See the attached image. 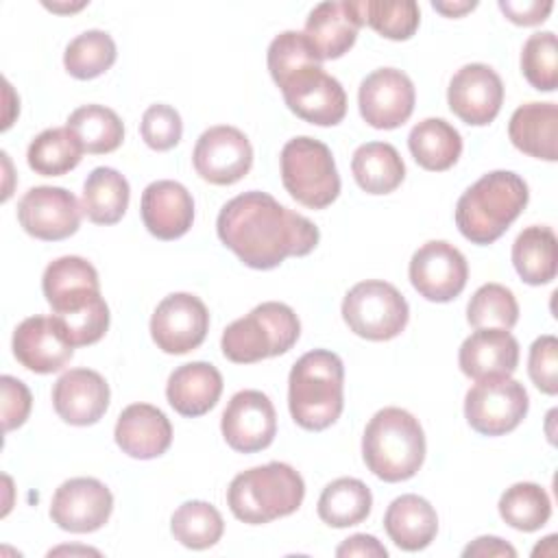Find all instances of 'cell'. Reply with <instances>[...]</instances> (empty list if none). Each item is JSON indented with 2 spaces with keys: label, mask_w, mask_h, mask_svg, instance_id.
Wrapping results in <instances>:
<instances>
[{
  "label": "cell",
  "mask_w": 558,
  "mask_h": 558,
  "mask_svg": "<svg viewBox=\"0 0 558 558\" xmlns=\"http://www.w3.org/2000/svg\"><path fill=\"white\" fill-rule=\"evenodd\" d=\"M216 231L220 242L255 270H270L286 257H303L320 240L318 227L310 218L257 190L227 201L218 214Z\"/></svg>",
  "instance_id": "6da1fadb"
},
{
  "label": "cell",
  "mask_w": 558,
  "mask_h": 558,
  "mask_svg": "<svg viewBox=\"0 0 558 558\" xmlns=\"http://www.w3.org/2000/svg\"><path fill=\"white\" fill-rule=\"evenodd\" d=\"M530 198L527 183L510 170H493L462 192L456 225L473 244H493L519 218Z\"/></svg>",
  "instance_id": "7a4b0ae2"
},
{
  "label": "cell",
  "mask_w": 558,
  "mask_h": 558,
  "mask_svg": "<svg viewBox=\"0 0 558 558\" xmlns=\"http://www.w3.org/2000/svg\"><path fill=\"white\" fill-rule=\"evenodd\" d=\"M344 366L327 349L301 355L288 377V408L296 425L310 432L327 429L338 421L344 405Z\"/></svg>",
  "instance_id": "3957f363"
},
{
  "label": "cell",
  "mask_w": 558,
  "mask_h": 558,
  "mask_svg": "<svg viewBox=\"0 0 558 558\" xmlns=\"http://www.w3.org/2000/svg\"><path fill=\"white\" fill-rule=\"evenodd\" d=\"M362 458L368 471L384 482L414 477L425 460V434L418 418L395 405L375 412L362 436Z\"/></svg>",
  "instance_id": "277c9868"
},
{
  "label": "cell",
  "mask_w": 558,
  "mask_h": 558,
  "mask_svg": "<svg viewBox=\"0 0 558 558\" xmlns=\"http://www.w3.org/2000/svg\"><path fill=\"white\" fill-rule=\"evenodd\" d=\"M305 482L286 462H268L238 473L227 488V504L235 519L262 525L288 517L303 504Z\"/></svg>",
  "instance_id": "5b68a950"
},
{
  "label": "cell",
  "mask_w": 558,
  "mask_h": 558,
  "mask_svg": "<svg viewBox=\"0 0 558 558\" xmlns=\"http://www.w3.org/2000/svg\"><path fill=\"white\" fill-rule=\"evenodd\" d=\"M299 336L301 323L294 310L279 301H266L227 325L220 349L235 364H253L290 351Z\"/></svg>",
  "instance_id": "8992f818"
},
{
  "label": "cell",
  "mask_w": 558,
  "mask_h": 558,
  "mask_svg": "<svg viewBox=\"0 0 558 558\" xmlns=\"http://www.w3.org/2000/svg\"><path fill=\"white\" fill-rule=\"evenodd\" d=\"M281 181L288 194L310 207L325 209L340 194V177L327 144L299 135L281 148Z\"/></svg>",
  "instance_id": "52a82bcc"
},
{
  "label": "cell",
  "mask_w": 558,
  "mask_h": 558,
  "mask_svg": "<svg viewBox=\"0 0 558 558\" xmlns=\"http://www.w3.org/2000/svg\"><path fill=\"white\" fill-rule=\"evenodd\" d=\"M342 318L355 336L381 342L397 338L405 329L410 307L392 283L366 279L344 294Z\"/></svg>",
  "instance_id": "ba28073f"
},
{
  "label": "cell",
  "mask_w": 558,
  "mask_h": 558,
  "mask_svg": "<svg viewBox=\"0 0 558 558\" xmlns=\"http://www.w3.org/2000/svg\"><path fill=\"white\" fill-rule=\"evenodd\" d=\"M530 408L523 384L510 375L484 377L464 397V416L482 436H504L519 427Z\"/></svg>",
  "instance_id": "9c48e42d"
},
{
  "label": "cell",
  "mask_w": 558,
  "mask_h": 558,
  "mask_svg": "<svg viewBox=\"0 0 558 558\" xmlns=\"http://www.w3.org/2000/svg\"><path fill=\"white\" fill-rule=\"evenodd\" d=\"M279 87L288 109L310 124L333 126L347 116L344 87L323 65H307L288 76Z\"/></svg>",
  "instance_id": "30bf717a"
},
{
  "label": "cell",
  "mask_w": 558,
  "mask_h": 558,
  "mask_svg": "<svg viewBox=\"0 0 558 558\" xmlns=\"http://www.w3.org/2000/svg\"><path fill=\"white\" fill-rule=\"evenodd\" d=\"M209 329L205 303L190 292L168 294L150 316V336L157 349L183 355L203 344Z\"/></svg>",
  "instance_id": "8fae6325"
},
{
  "label": "cell",
  "mask_w": 558,
  "mask_h": 558,
  "mask_svg": "<svg viewBox=\"0 0 558 558\" xmlns=\"http://www.w3.org/2000/svg\"><path fill=\"white\" fill-rule=\"evenodd\" d=\"M408 272L414 290L434 303L456 299L469 279L464 255L445 240H429L416 248Z\"/></svg>",
  "instance_id": "7c38bea8"
},
{
  "label": "cell",
  "mask_w": 558,
  "mask_h": 558,
  "mask_svg": "<svg viewBox=\"0 0 558 558\" xmlns=\"http://www.w3.org/2000/svg\"><path fill=\"white\" fill-rule=\"evenodd\" d=\"M83 207L65 187L37 185L31 187L17 203V220L22 229L46 242L65 240L76 233Z\"/></svg>",
  "instance_id": "4fadbf2b"
},
{
  "label": "cell",
  "mask_w": 558,
  "mask_h": 558,
  "mask_svg": "<svg viewBox=\"0 0 558 558\" xmlns=\"http://www.w3.org/2000/svg\"><path fill=\"white\" fill-rule=\"evenodd\" d=\"M192 163L201 179L214 185H231L248 174L253 166V146L248 137L229 124H218L196 140Z\"/></svg>",
  "instance_id": "5bb4252c"
},
{
  "label": "cell",
  "mask_w": 558,
  "mask_h": 558,
  "mask_svg": "<svg viewBox=\"0 0 558 558\" xmlns=\"http://www.w3.org/2000/svg\"><path fill=\"white\" fill-rule=\"evenodd\" d=\"M416 92L410 76L397 68L371 72L357 92L360 113L373 129H397L414 111Z\"/></svg>",
  "instance_id": "9a60e30c"
},
{
  "label": "cell",
  "mask_w": 558,
  "mask_h": 558,
  "mask_svg": "<svg viewBox=\"0 0 558 558\" xmlns=\"http://www.w3.org/2000/svg\"><path fill=\"white\" fill-rule=\"evenodd\" d=\"M113 510L111 490L96 477L65 480L52 495L50 519L65 532L87 534L100 530Z\"/></svg>",
  "instance_id": "2e32d148"
},
{
  "label": "cell",
  "mask_w": 558,
  "mask_h": 558,
  "mask_svg": "<svg viewBox=\"0 0 558 558\" xmlns=\"http://www.w3.org/2000/svg\"><path fill=\"white\" fill-rule=\"evenodd\" d=\"M220 429L231 449L240 453L262 451L277 434L275 405L259 390H240L227 403Z\"/></svg>",
  "instance_id": "e0dca14e"
},
{
  "label": "cell",
  "mask_w": 558,
  "mask_h": 558,
  "mask_svg": "<svg viewBox=\"0 0 558 558\" xmlns=\"http://www.w3.org/2000/svg\"><path fill=\"white\" fill-rule=\"evenodd\" d=\"M449 109L471 126L493 122L504 102V83L486 63H466L449 81Z\"/></svg>",
  "instance_id": "ac0fdd59"
},
{
  "label": "cell",
  "mask_w": 558,
  "mask_h": 558,
  "mask_svg": "<svg viewBox=\"0 0 558 558\" xmlns=\"http://www.w3.org/2000/svg\"><path fill=\"white\" fill-rule=\"evenodd\" d=\"M15 360L39 375L61 371L74 355V347L63 336L54 316L24 318L13 331Z\"/></svg>",
  "instance_id": "d6986e66"
},
{
  "label": "cell",
  "mask_w": 558,
  "mask_h": 558,
  "mask_svg": "<svg viewBox=\"0 0 558 558\" xmlns=\"http://www.w3.org/2000/svg\"><path fill=\"white\" fill-rule=\"evenodd\" d=\"M52 405L70 425H94L109 408V384L92 368H70L52 386Z\"/></svg>",
  "instance_id": "ffe728a7"
},
{
  "label": "cell",
  "mask_w": 558,
  "mask_h": 558,
  "mask_svg": "<svg viewBox=\"0 0 558 558\" xmlns=\"http://www.w3.org/2000/svg\"><path fill=\"white\" fill-rule=\"evenodd\" d=\"M144 227L159 240L185 235L194 222L192 194L179 181L161 179L146 185L140 203Z\"/></svg>",
  "instance_id": "44dd1931"
},
{
  "label": "cell",
  "mask_w": 558,
  "mask_h": 558,
  "mask_svg": "<svg viewBox=\"0 0 558 558\" xmlns=\"http://www.w3.org/2000/svg\"><path fill=\"white\" fill-rule=\"evenodd\" d=\"M113 436L126 456L150 460L168 451L172 442V425L159 408L150 403H131L120 412Z\"/></svg>",
  "instance_id": "7402d4cb"
},
{
  "label": "cell",
  "mask_w": 558,
  "mask_h": 558,
  "mask_svg": "<svg viewBox=\"0 0 558 558\" xmlns=\"http://www.w3.org/2000/svg\"><path fill=\"white\" fill-rule=\"evenodd\" d=\"M360 26L355 2H320L307 15L305 37L323 61L340 59L355 44Z\"/></svg>",
  "instance_id": "603a6c76"
},
{
  "label": "cell",
  "mask_w": 558,
  "mask_h": 558,
  "mask_svg": "<svg viewBox=\"0 0 558 558\" xmlns=\"http://www.w3.org/2000/svg\"><path fill=\"white\" fill-rule=\"evenodd\" d=\"M460 371L471 379L512 375L519 364V342L506 329H475L460 347Z\"/></svg>",
  "instance_id": "cb8c5ba5"
},
{
  "label": "cell",
  "mask_w": 558,
  "mask_h": 558,
  "mask_svg": "<svg viewBox=\"0 0 558 558\" xmlns=\"http://www.w3.org/2000/svg\"><path fill=\"white\" fill-rule=\"evenodd\" d=\"M222 395V375L209 362H187L177 366L166 384L168 403L181 416L207 414Z\"/></svg>",
  "instance_id": "d4e9b609"
},
{
  "label": "cell",
  "mask_w": 558,
  "mask_h": 558,
  "mask_svg": "<svg viewBox=\"0 0 558 558\" xmlns=\"http://www.w3.org/2000/svg\"><path fill=\"white\" fill-rule=\"evenodd\" d=\"M384 530L399 549L418 551L436 538L438 514L425 497L408 493L390 501L384 514Z\"/></svg>",
  "instance_id": "484cf974"
},
{
  "label": "cell",
  "mask_w": 558,
  "mask_h": 558,
  "mask_svg": "<svg viewBox=\"0 0 558 558\" xmlns=\"http://www.w3.org/2000/svg\"><path fill=\"white\" fill-rule=\"evenodd\" d=\"M510 142L525 155L556 161L558 107L554 102H527L514 109L508 122Z\"/></svg>",
  "instance_id": "4316f807"
},
{
  "label": "cell",
  "mask_w": 558,
  "mask_h": 558,
  "mask_svg": "<svg viewBox=\"0 0 558 558\" xmlns=\"http://www.w3.org/2000/svg\"><path fill=\"white\" fill-rule=\"evenodd\" d=\"M408 148L414 161L432 172L449 170L462 155V137L442 118H425L412 126Z\"/></svg>",
  "instance_id": "83f0119b"
},
{
  "label": "cell",
  "mask_w": 558,
  "mask_h": 558,
  "mask_svg": "<svg viewBox=\"0 0 558 558\" xmlns=\"http://www.w3.org/2000/svg\"><path fill=\"white\" fill-rule=\"evenodd\" d=\"M351 172L366 194H390L401 185L405 163L392 144L368 142L355 148Z\"/></svg>",
  "instance_id": "f1b7e54d"
},
{
  "label": "cell",
  "mask_w": 558,
  "mask_h": 558,
  "mask_svg": "<svg viewBox=\"0 0 558 558\" xmlns=\"http://www.w3.org/2000/svg\"><path fill=\"white\" fill-rule=\"evenodd\" d=\"M512 264L517 275L530 286L549 283L556 277L558 240L549 227L532 225L523 229L512 244Z\"/></svg>",
  "instance_id": "f546056e"
},
{
  "label": "cell",
  "mask_w": 558,
  "mask_h": 558,
  "mask_svg": "<svg viewBox=\"0 0 558 558\" xmlns=\"http://www.w3.org/2000/svg\"><path fill=\"white\" fill-rule=\"evenodd\" d=\"M129 181L113 168H94L83 183L81 207L96 225H116L129 207Z\"/></svg>",
  "instance_id": "4dcf8cb0"
},
{
  "label": "cell",
  "mask_w": 558,
  "mask_h": 558,
  "mask_svg": "<svg viewBox=\"0 0 558 558\" xmlns=\"http://www.w3.org/2000/svg\"><path fill=\"white\" fill-rule=\"evenodd\" d=\"M373 506L371 488L355 477L329 482L318 497V517L329 527H351L362 523Z\"/></svg>",
  "instance_id": "1f68e13d"
},
{
  "label": "cell",
  "mask_w": 558,
  "mask_h": 558,
  "mask_svg": "<svg viewBox=\"0 0 558 558\" xmlns=\"http://www.w3.org/2000/svg\"><path fill=\"white\" fill-rule=\"evenodd\" d=\"M65 126L76 135L83 150L89 155L111 153L124 140V124L120 116L102 105H83L74 109Z\"/></svg>",
  "instance_id": "d6a6232c"
},
{
  "label": "cell",
  "mask_w": 558,
  "mask_h": 558,
  "mask_svg": "<svg viewBox=\"0 0 558 558\" xmlns=\"http://www.w3.org/2000/svg\"><path fill=\"white\" fill-rule=\"evenodd\" d=\"M83 146L68 126H54L41 131L26 150L31 170L44 177H61L74 170L81 161Z\"/></svg>",
  "instance_id": "836d02e7"
},
{
  "label": "cell",
  "mask_w": 558,
  "mask_h": 558,
  "mask_svg": "<svg viewBox=\"0 0 558 558\" xmlns=\"http://www.w3.org/2000/svg\"><path fill=\"white\" fill-rule=\"evenodd\" d=\"M172 536L187 549H207L216 545L225 532L222 514L216 506L192 499L181 504L170 519Z\"/></svg>",
  "instance_id": "e575fe53"
},
{
  "label": "cell",
  "mask_w": 558,
  "mask_h": 558,
  "mask_svg": "<svg viewBox=\"0 0 558 558\" xmlns=\"http://www.w3.org/2000/svg\"><path fill=\"white\" fill-rule=\"evenodd\" d=\"M501 519L521 532L541 530L551 517V501L543 486L534 482H517L499 499Z\"/></svg>",
  "instance_id": "d590c367"
},
{
  "label": "cell",
  "mask_w": 558,
  "mask_h": 558,
  "mask_svg": "<svg viewBox=\"0 0 558 558\" xmlns=\"http://www.w3.org/2000/svg\"><path fill=\"white\" fill-rule=\"evenodd\" d=\"M116 41L109 33L92 28L76 35L63 52V65L68 74L81 81L105 74L116 61Z\"/></svg>",
  "instance_id": "8d00e7d4"
},
{
  "label": "cell",
  "mask_w": 558,
  "mask_h": 558,
  "mask_svg": "<svg viewBox=\"0 0 558 558\" xmlns=\"http://www.w3.org/2000/svg\"><path fill=\"white\" fill-rule=\"evenodd\" d=\"M355 11L360 15L362 26L368 24L381 37L395 41L410 39L421 22V11L414 0H357Z\"/></svg>",
  "instance_id": "74e56055"
},
{
  "label": "cell",
  "mask_w": 558,
  "mask_h": 558,
  "mask_svg": "<svg viewBox=\"0 0 558 558\" xmlns=\"http://www.w3.org/2000/svg\"><path fill=\"white\" fill-rule=\"evenodd\" d=\"M466 320L475 329L510 331L519 320V303L510 288L501 283H484L473 292L466 305Z\"/></svg>",
  "instance_id": "f35d334b"
},
{
  "label": "cell",
  "mask_w": 558,
  "mask_h": 558,
  "mask_svg": "<svg viewBox=\"0 0 558 558\" xmlns=\"http://www.w3.org/2000/svg\"><path fill=\"white\" fill-rule=\"evenodd\" d=\"M521 70L538 92H554L558 85V44L551 31L534 33L521 50Z\"/></svg>",
  "instance_id": "ab89813d"
},
{
  "label": "cell",
  "mask_w": 558,
  "mask_h": 558,
  "mask_svg": "<svg viewBox=\"0 0 558 558\" xmlns=\"http://www.w3.org/2000/svg\"><path fill=\"white\" fill-rule=\"evenodd\" d=\"M323 59L310 46L305 33L299 31H283L277 35L268 46V70L277 87L292 76L294 72L307 65H320Z\"/></svg>",
  "instance_id": "60d3db41"
},
{
  "label": "cell",
  "mask_w": 558,
  "mask_h": 558,
  "mask_svg": "<svg viewBox=\"0 0 558 558\" xmlns=\"http://www.w3.org/2000/svg\"><path fill=\"white\" fill-rule=\"evenodd\" d=\"M83 286H100V281H98L96 268L78 255H63L50 262L41 277V290L46 301L61 292L83 288Z\"/></svg>",
  "instance_id": "b9f144b4"
},
{
  "label": "cell",
  "mask_w": 558,
  "mask_h": 558,
  "mask_svg": "<svg viewBox=\"0 0 558 558\" xmlns=\"http://www.w3.org/2000/svg\"><path fill=\"white\" fill-rule=\"evenodd\" d=\"M140 133L153 150H170L183 135V122L174 107L159 102L144 111Z\"/></svg>",
  "instance_id": "7bdbcfd3"
},
{
  "label": "cell",
  "mask_w": 558,
  "mask_h": 558,
  "mask_svg": "<svg viewBox=\"0 0 558 558\" xmlns=\"http://www.w3.org/2000/svg\"><path fill=\"white\" fill-rule=\"evenodd\" d=\"M527 373L545 395L558 392V340L551 333L538 336L530 347Z\"/></svg>",
  "instance_id": "ee69618b"
},
{
  "label": "cell",
  "mask_w": 558,
  "mask_h": 558,
  "mask_svg": "<svg viewBox=\"0 0 558 558\" xmlns=\"http://www.w3.org/2000/svg\"><path fill=\"white\" fill-rule=\"evenodd\" d=\"M0 388H2V423H4V432H11L28 418L33 397L26 384L11 375L0 377Z\"/></svg>",
  "instance_id": "f6af8a7d"
},
{
  "label": "cell",
  "mask_w": 558,
  "mask_h": 558,
  "mask_svg": "<svg viewBox=\"0 0 558 558\" xmlns=\"http://www.w3.org/2000/svg\"><path fill=\"white\" fill-rule=\"evenodd\" d=\"M499 9L506 13V17L519 26H534L547 20V15L554 9L551 0L538 2V0H530V2H512V0H499Z\"/></svg>",
  "instance_id": "bcb514c9"
},
{
  "label": "cell",
  "mask_w": 558,
  "mask_h": 558,
  "mask_svg": "<svg viewBox=\"0 0 558 558\" xmlns=\"http://www.w3.org/2000/svg\"><path fill=\"white\" fill-rule=\"evenodd\" d=\"M338 558H349V556H362V558H386L388 549L371 534H353L342 545L336 549Z\"/></svg>",
  "instance_id": "7dc6e473"
},
{
  "label": "cell",
  "mask_w": 558,
  "mask_h": 558,
  "mask_svg": "<svg viewBox=\"0 0 558 558\" xmlns=\"http://www.w3.org/2000/svg\"><path fill=\"white\" fill-rule=\"evenodd\" d=\"M462 556L464 558H471V556H480V558H486V556H495V558H514L517 556V549L506 543L504 538L499 536H480L475 538L473 543H469L464 549H462Z\"/></svg>",
  "instance_id": "c3c4849f"
},
{
  "label": "cell",
  "mask_w": 558,
  "mask_h": 558,
  "mask_svg": "<svg viewBox=\"0 0 558 558\" xmlns=\"http://www.w3.org/2000/svg\"><path fill=\"white\" fill-rule=\"evenodd\" d=\"M436 11H440V13H445V15H449V17H458V15H462V13H466V11H471V9H475L477 7V2H460V4H447V2H434L432 4Z\"/></svg>",
  "instance_id": "681fc988"
}]
</instances>
